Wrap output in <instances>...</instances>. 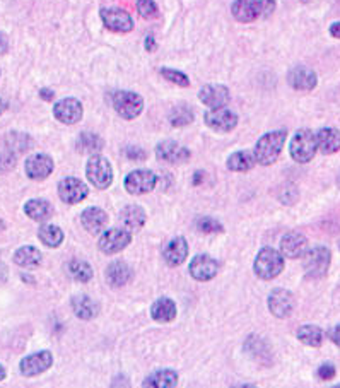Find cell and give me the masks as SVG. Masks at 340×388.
Segmentation results:
<instances>
[{"instance_id": "1", "label": "cell", "mask_w": 340, "mask_h": 388, "mask_svg": "<svg viewBox=\"0 0 340 388\" xmlns=\"http://www.w3.org/2000/svg\"><path fill=\"white\" fill-rule=\"evenodd\" d=\"M286 135L287 134L284 130L269 132V134L262 135V137L258 138V142H256L255 151H253L255 161L263 166L274 165V162L279 159L280 152H282L284 142H286Z\"/></svg>"}, {"instance_id": "2", "label": "cell", "mask_w": 340, "mask_h": 388, "mask_svg": "<svg viewBox=\"0 0 340 388\" xmlns=\"http://www.w3.org/2000/svg\"><path fill=\"white\" fill-rule=\"evenodd\" d=\"M276 10V0H236L231 12L239 23H253L260 17H267Z\"/></svg>"}, {"instance_id": "3", "label": "cell", "mask_w": 340, "mask_h": 388, "mask_svg": "<svg viewBox=\"0 0 340 388\" xmlns=\"http://www.w3.org/2000/svg\"><path fill=\"white\" fill-rule=\"evenodd\" d=\"M253 270H255V274L260 279H274V277H277L284 270L282 254L274 250V248H262L258 252V255H256L255 263H253Z\"/></svg>"}, {"instance_id": "4", "label": "cell", "mask_w": 340, "mask_h": 388, "mask_svg": "<svg viewBox=\"0 0 340 388\" xmlns=\"http://www.w3.org/2000/svg\"><path fill=\"white\" fill-rule=\"evenodd\" d=\"M318 151L317 137L311 130H298L289 145L291 158L296 162H310Z\"/></svg>"}, {"instance_id": "5", "label": "cell", "mask_w": 340, "mask_h": 388, "mask_svg": "<svg viewBox=\"0 0 340 388\" xmlns=\"http://www.w3.org/2000/svg\"><path fill=\"white\" fill-rule=\"evenodd\" d=\"M330 252L325 247H315L306 250L303 255L304 272L310 279H321L327 276L328 267H330Z\"/></svg>"}, {"instance_id": "6", "label": "cell", "mask_w": 340, "mask_h": 388, "mask_svg": "<svg viewBox=\"0 0 340 388\" xmlns=\"http://www.w3.org/2000/svg\"><path fill=\"white\" fill-rule=\"evenodd\" d=\"M86 175L88 180L99 190H105L112 185L113 182V169L108 159L101 158V156H93L86 166Z\"/></svg>"}, {"instance_id": "7", "label": "cell", "mask_w": 340, "mask_h": 388, "mask_svg": "<svg viewBox=\"0 0 340 388\" xmlns=\"http://www.w3.org/2000/svg\"><path fill=\"white\" fill-rule=\"evenodd\" d=\"M113 108L125 120L137 119L144 110V99L141 95L132 91H118L113 96Z\"/></svg>"}, {"instance_id": "8", "label": "cell", "mask_w": 340, "mask_h": 388, "mask_svg": "<svg viewBox=\"0 0 340 388\" xmlns=\"http://www.w3.org/2000/svg\"><path fill=\"white\" fill-rule=\"evenodd\" d=\"M156 183H158V176L154 173L149 169H135L125 178V189L132 195H142L154 190Z\"/></svg>"}, {"instance_id": "9", "label": "cell", "mask_w": 340, "mask_h": 388, "mask_svg": "<svg viewBox=\"0 0 340 388\" xmlns=\"http://www.w3.org/2000/svg\"><path fill=\"white\" fill-rule=\"evenodd\" d=\"M132 241V233L128 230H108L99 238V250L106 255H114L127 248Z\"/></svg>"}, {"instance_id": "10", "label": "cell", "mask_w": 340, "mask_h": 388, "mask_svg": "<svg viewBox=\"0 0 340 388\" xmlns=\"http://www.w3.org/2000/svg\"><path fill=\"white\" fill-rule=\"evenodd\" d=\"M206 123L209 129L226 134V132H231L238 125V117L231 110L221 106V108H212L210 112L206 113Z\"/></svg>"}, {"instance_id": "11", "label": "cell", "mask_w": 340, "mask_h": 388, "mask_svg": "<svg viewBox=\"0 0 340 388\" xmlns=\"http://www.w3.org/2000/svg\"><path fill=\"white\" fill-rule=\"evenodd\" d=\"M294 301L293 293L287 289H276L269 294V310L274 317L277 318H287L294 311Z\"/></svg>"}, {"instance_id": "12", "label": "cell", "mask_w": 340, "mask_h": 388, "mask_svg": "<svg viewBox=\"0 0 340 388\" xmlns=\"http://www.w3.org/2000/svg\"><path fill=\"white\" fill-rule=\"evenodd\" d=\"M53 115L58 122L65 123V125H74L82 119V103L75 98L60 99L53 106Z\"/></svg>"}, {"instance_id": "13", "label": "cell", "mask_w": 340, "mask_h": 388, "mask_svg": "<svg viewBox=\"0 0 340 388\" xmlns=\"http://www.w3.org/2000/svg\"><path fill=\"white\" fill-rule=\"evenodd\" d=\"M89 189L77 178H65L58 183V197L65 204H79L88 197Z\"/></svg>"}, {"instance_id": "14", "label": "cell", "mask_w": 340, "mask_h": 388, "mask_svg": "<svg viewBox=\"0 0 340 388\" xmlns=\"http://www.w3.org/2000/svg\"><path fill=\"white\" fill-rule=\"evenodd\" d=\"M51 365H53V356H51V352L41 351L36 352V354L26 356V358L21 361L19 368L24 376H36L47 372Z\"/></svg>"}, {"instance_id": "15", "label": "cell", "mask_w": 340, "mask_h": 388, "mask_svg": "<svg viewBox=\"0 0 340 388\" xmlns=\"http://www.w3.org/2000/svg\"><path fill=\"white\" fill-rule=\"evenodd\" d=\"M217 270H219V263L209 255H197L189 267L190 276L195 280H202V282L214 279L217 276Z\"/></svg>"}, {"instance_id": "16", "label": "cell", "mask_w": 340, "mask_h": 388, "mask_svg": "<svg viewBox=\"0 0 340 388\" xmlns=\"http://www.w3.org/2000/svg\"><path fill=\"white\" fill-rule=\"evenodd\" d=\"M55 165L53 159L47 154H33L26 159V165H24V169H26V175L29 176L31 180H45L51 175L53 171Z\"/></svg>"}, {"instance_id": "17", "label": "cell", "mask_w": 340, "mask_h": 388, "mask_svg": "<svg viewBox=\"0 0 340 388\" xmlns=\"http://www.w3.org/2000/svg\"><path fill=\"white\" fill-rule=\"evenodd\" d=\"M101 19L108 29L117 31V33H128L134 29V21L128 12L123 9H103Z\"/></svg>"}, {"instance_id": "18", "label": "cell", "mask_w": 340, "mask_h": 388, "mask_svg": "<svg viewBox=\"0 0 340 388\" xmlns=\"http://www.w3.org/2000/svg\"><path fill=\"white\" fill-rule=\"evenodd\" d=\"M189 257V243L185 238L178 237L169 240L162 248V258L169 267H178Z\"/></svg>"}, {"instance_id": "19", "label": "cell", "mask_w": 340, "mask_h": 388, "mask_svg": "<svg viewBox=\"0 0 340 388\" xmlns=\"http://www.w3.org/2000/svg\"><path fill=\"white\" fill-rule=\"evenodd\" d=\"M156 154L161 161L165 162H185L186 159H190V151L183 145H180L175 141H165L156 147Z\"/></svg>"}, {"instance_id": "20", "label": "cell", "mask_w": 340, "mask_h": 388, "mask_svg": "<svg viewBox=\"0 0 340 388\" xmlns=\"http://www.w3.org/2000/svg\"><path fill=\"white\" fill-rule=\"evenodd\" d=\"M308 250V240L301 233H287L280 240V254L284 258H300Z\"/></svg>"}, {"instance_id": "21", "label": "cell", "mask_w": 340, "mask_h": 388, "mask_svg": "<svg viewBox=\"0 0 340 388\" xmlns=\"http://www.w3.org/2000/svg\"><path fill=\"white\" fill-rule=\"evenodd\" d=\"M199 98L204 105L210 106V108H221V106H226L229 101V91L226 86L209 84L200 89Z\"/></svg>"}, {"instance_id": "22", "label": "cell", "mask_w": 340, "mask_h": 388, "mask_svg": "<svg viewBox=\"0 0 340 388\" xmlns=\"http://www.w3.org/2000/svg\"><path fill=\"white\" fill-rule=\"evenodd\" d=\"M287 81H289L291 88L298 89V91H311L317 86L318 79L311 69L308 67H294L287 74Z\"/></svg>"}, {"instance_id": "23", "label": "cell", "mask_w": 340, "mask_h": 388, "mask_svg": "<svg viewBox=\"0 0 340 388\" xmlns=\"http://www.w3.org/2000/svg\"><path fill=\"white\" fill-rule=\"evenodd\" d=\"M82 226L89 231L91 234H99L105 231L106 224H108V214L99 207H89L81 214Z\"/></svg>"}, {"instance_id": "24", "label": "cell", "mask_w": 340, "mask_h": 388, "mask_svg": "<svg viewBox=\"0 0 340 388\" xmlns=\"http://www.w3.org/2000/svg\"><path fill=\"white\" fill-rule=\"evenodd\" d=\"M317 145L324 154H334L340 151V132L332 127H325V129L318 130Z\"/></svg>"}, {"instance_id": "25", "label": "cell", "mask_w": 340, "mask_h": 388, "mask_svg": "<svg viewBox=\"0 0 340 388\" xmlns=\"http://www.w3.org/2000/svg\"><path fill=\"white\" fill-rule=\"evenodd\" d=\"M151 317L159 324H168L176 317V304L169 298H159L151 308Z\"/></svg>"}, {"instance_id": "26", "label": "cell", "mask_w": 340, "mask_h": 388, "mask_svg": "<svg viewBox=\"0 0 340 388\" xmlns=\"http://www.w3.org/2000/svg\"><path fill=\"white\" fill-rule=\"evenodd\" d=\"M120 221L128 231H138L145 224V210L138 206H128L120 213Z\"/></svg>"}, {"instance_id": "27", "label": "cell", "mask_w": 340, "mask_h": 388, "mask_svg": "<svg viewBox=\"0 0 340 388\" xmlns=\"http://www.w3.org/2000/svg\"><path fill=\"white\" fill-rule=\"evenodd\" d=\"M72 308L74 313L77 315L81 320H93L98 317L99 313V304L89 296H77L72 300Z\"/></svg>"}, {"instance_id": "28", "label": "cell", "mask_w": 340, "mask_h": 388, "mask_svg": "<svg viewBox=\"0 0 340 388\" xmlns=\"http://www.w3.org/2000/svg\"><path fill=\"white\" fill-rule=\"evenodd\" d=\"M24 213L27 217H31L33 221H47L50 219L51 214H53V207L50 206V202L41 199H33L27 200L26 206H24Z\"/></svg>"}, {"instance_id": "29", "label": "cell", "mask_w": 340, "mask_h": 388, "mask_svg": "<svg viewBox=\"0 0 340 388\" xmlns=\"http://www.w3.org/2000/svg\"><path fill=\"white\" fill-rule=\"evenodd\" d=\"M176 383H178V375L173 369H161V372H156L151 376H147L142 387L171 388L176 387Z\"/></svg>"}, {"instance_id": "30", "label": "cell", "mask_w": 340, "mask_h": 388, "mask_svg": "<svg viewBox=\"0 0 340 388\" xmlns=\"http://www.w3.org/2000/svg\"><path fill=\"white\" fill-rule=\"evenodd\" d=\"M130 277L132 270L125 262H113L112 265L106 269V280L110 282V286H123V284H127L128 280H130Z\"/></svg>"}, {"instance_id": "31", "label": "cell", "mask_w": 340, "mask_h": 388, "mask_svg": "<svg viewBox=\"0 0 340 388\" xmlns=\"http://www.w3.org/2000/svg\"><path fill=\"white\" fill-rule=\"evenodd\" d=\"M41 258H43V255L34 247H23L14 255V262L19 267H24V269H34V267L40 265Z\"/></svg>"}, {"instance_id": "32", "label": "cell", "mask_w": 340, "mask_h": 388, "mask_svg": "<svg viewBox=\"0 0 340 388\" xmlns=\"http://www.w3.org/2000/svg\"><path fill=\"white\" fill-rule=\"evenodd\" d=\"M38 238L43 245L50 248H57L58 245L64 241V231L60 230L55 224H43V226L38 230Z\"/></svg>"}, {"instance_id": "33", "label": "cell", "mask_w": 340, "mask_h": 388, "mask_svg": "<svg viewBox=\"0 0 340 388\" xmlns=\"http://www.w3.org/2000/svg\"><path fill=\"white\" fill-rule=\"evenodd\" d=\"M255 156L250 154V152L241 151V152H234L228 158V168L231 171H238V173H245L250 171V169L255 166Z\"/></svg>"}, {"instance_id": "34", "label": "cell", "mask_w": 340, "mask_h": 388, "mask_svg": "<svg viewBox=\"0 0 340 388\" xmlns=\"http://www.w3.org/2000/svg\"><path fill=\"white\" fill-rule=\"evenodd\" d=\"M298 339L310 348H320L324 342V332L317 325H303L298 330Z\"/></svg>"}, {"instance_id": "35", "label": "cell", "mask_w": 340, "mask_h": 388, "mask_svg": "<svg viewBox=\"0 0 340 388\" xmlns=\"http://www.w3.org/2000/svg\"><path fill=\"white\" fill-rule=\"evenodd\" d=\"M103 145H105L103 138L96 134H89V132H82L77 138V151L84 152V154L99 152Z\"/></svg>"}, {"instance_id": "36", "label": "cell", "mask_w": 340, "mask_h": 388, "mask_svg": "<svg viewBox=\"0 0 340 388\" xmlns=\"http://www.w3.org/2000/svg\"><path fill=\"white\" fill-rule=\"evenodd\" d=\"M69 272H71V276L74 277L75 280H79V282H88L93 277L91 265H89L88 262H82V260H72V262L69 263Z\"/></svg>"}, {"instance_id": "37", "label": "cell", "mask_w": 340, "mask_h": 388, "mask_svg": "<svg viewBox=\"0 0 340 388\" xmlns=\"http://www.w3.org/2000/svg\"><path fill=\"white\" fill-rule=\"evenodd\" d=\"M169 122L173 127H185L193 122V112L189 106H176L169 115Z\"/></svg>"}, {"instance_id": "38", "label": "cell", "mask_w": 340, "mask_h": 388, "mask_svg": "<svg viewBox=\"0 0 340 388\" xmlns=\"http://www.w3.org/2000/svg\"><path fill=\"white\" fill-rule=\"evenodd\" d=\"M161 75L166 79V81L173 82V84H178L182 88H186L190 84L189 77H186L183 72L175 71V69H161Z\"/></svg>"}, {"instance_id": "39", "label": "cell", "mask_w": 340, "mask_h": 388, "mask_svg": "<svg viewBox=\"0 0 340 388\" xmlns=\"http://www.w3.org/2000/svg\"><path fill=\"white\" fill-rule=\"evenodd\" d=\"M197 228H199V231H202V233L206 234L221 233V231H223V224H221L219 221L212 219V217H200V219L197 221Z\"/></svg>"}, {"instance_id": "40", "label": "cell", "mask_w": 340, "mask_h": 388, "mask_svg": "<svg viewBox=\"0 0 340 388\" xmlns=\"http://www.w3.org/2000/svg\"><path fill=\"white\" fill-rule=\"evenodd\" d=\"M137 10L142 17H145V19H151V17H156L159 14L158 5H156L154 0H138Z\"/></svg>"}, {"instance_id": "41", "label": "cell", "mask_w": 340, "mask_h": 388, "mask_svg": "<svg viewBox=\"0 0 340 388\" xmlns=\"http://www.w3.org/2000/svg\"><path fill=\"white\" fill-rule=\"evenodd\" d=\"M125 156H127L128 159H132V161H144L145 159V151L141 147H128L127 151H125Z\"/></svg>"}, {"instance_id": "42", "label": "cell", "mask_w": 340, "mask_h": 388, "mask_svg": "<svg viewBox=\"0 0 340 388\" xmlns=\"http://www.w3.org/2000/svg\"><path fill=\"white\" fill-rule=\"evenodd\" d=\"M318 376L321 380H325V382H328V380H332L335 376V368L332 365H321L318 368Z\"/></svg>"}, {"instance_id": "43", "label": "cell", "mask_w": 340, "mask_h": 388, "mask_svg": "<svg viewBox=\"0 0 340 388\" xmlns=\"http://www.w3.org/2000/svg\"><path fill=\"white\" fill-rule=\"evenodd\" d=\"M328 337H330V341L334 342V344H337L340 348V325H337V327H332L330 330H328Z\"/></svg>"}, {"instance_id": "44", "label": "cell", "mask_w": 340, "mask_h": 388, "mask_svg": "<svg viewBox=\"0 0 340 388\" xmlns=\"http://www.w3.org/2000/svg\"><path fill=\"white\" fill-rule=\"evenodd\" d=\"M9 50V41H7L5 34H0V55H3Z\"/></svg>"}, {"instance_id": "45", "label": "cell", "mask_w": 340, "mask_h": 388, "mask_svg": "<svg viewBox=\"0 0 340 388\" xmlns=\"http://www.w3.org/2000/svg\"><path fill=\"white\" fill-rule=\"evenodd\" d=\"M40 96L45 99V101H51L55 98V93L51 89H41Z\"/></svg>"}, {"instance_id": "46", "label": "cell", "mask_w": 340, "mask_h": 388, "mask_svg": "<svg viewBox=\"0 0 340 388\" xmlns=\"http://www.w3.org/2000/svg\"><path fill=\"white\" fill-rule=\"evenodd\" d=\"M330 34L334 38H339V40H340V23L332 24V26H330Z\"/></svg>"}, {"instance_id": "47", "label": "cell", "mask_w": 340, "mask_h": 388, "mask_svg": "<svg viewBox=\"0 0 340 388\" xmlns=\"http://www.w3.org/2000/svg\"><path fill=\"white\" fill-rule=\"evenodd\" d=\"M145 48H147L149 51H154L156 50V41L152 36H147V40H145Z\"/></svg>"}, {"instance_id": "48", "label": "cell", "mask_w": 340, "mask_h": 388, "mask_svg": "<svg viewBox=\"0 0 340 388\" xmlns=\"http://www.w3.org/2000/svg\"><path fill=\"white\" fill-rule=\"evenodd\" d=\"M5 108H7V105L3 103V99H0V115H2L3 112H5Z\"/></svg>"}, {"instance_id": "49", "label": "cell", "mask_w": 340, "mask_h": 388, "mask_svg": "<svg viewBox=\"0 0 340 388\" xmlns=\"http://www.w3.org/2000/svg\"><path fill=\"white\" fill-rule=\"evenodd\" d=\"M3 378H5V369H3L2 365H0V382H2Z\"/></svg>"}, {"instance_id": "50", "label": "cell", "mask_w": 340, "mask_h": 388, "mask_svg": "<svg viewBox=\"0 0 340 388\" xmlns=\"http://www.w3.org/2000/svg\"><path fill=\"white\" fill-rule=\"evenodd\" d=\"M3 230H5V223H3V221L0 219V231H3Z\"/></svg>"}, {"instance_id": "51", "label": "cell", "mask_w": 340, "mask_h": 388, "mask_svg": "<svg viewBox=\"0 0 340 388\" xmlns=\"http://www.w3.org/2000/svg\"><path fill=\"white\" fill-rule=\"evenodd\" d=\"M300 2H308V0H300Z\"/></svg>"}]
</instances>
